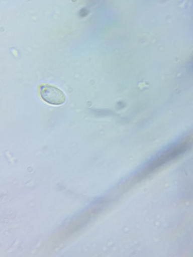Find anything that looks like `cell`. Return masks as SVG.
Wrapping results in <instances>:
<instances>
[{
    "label": "cell",
    "instance_id": "1",
    "mask_svg": "<svg viewBox=\"0 0 193 257\" xmlns=\"http://www.w3.org/2000/svg\"><path fill=\"white\" fill-rule=\"evenodd\" d=\"M188 148V143L184 142L170 149V151L157 159L151 164H150L145 170L143 171V172L139 175L137 178L138 179L142 178V177L151 173V171L162 166L166 163L182 155L187 151Z\"/></svg>",
    "mask_w": 193,
    "mask_h": 257
},
{
    "label": "cell",
    "instance_id": "3",
    "mask_svg": "<svg viewBox=\"0 0 193 257\" xmlns=\"http://www.w3.org/2000/svg\"><path fill=\"white\" fill-rule=\"evenodd\" d=\"M88 14V12L87 10L85 9H82L80 11V16L82 17H85V16H87Z\"/></svg>",
    "mask_w": 193,
    "mask_h": 257
},
{
    "label": "cell",
    "instance_id": "2",
    "mask_svg": "<svg viewBox=\"0 0 193 257\" xmlns=\"http://www.w3.org/2000/svg\"><path fill=\"white\" fill-rule=\"evenodd\" d=\"M41 97L46 102L55 105H61L66 101L65 94L54 85L45 84L39 87Z\"/></svg>",
    "mask_w": 193,
    "mask_h": 257
}]
</instances>
